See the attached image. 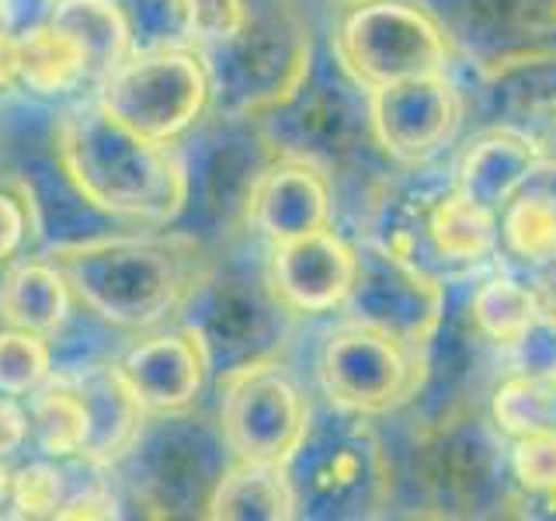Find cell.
<instances>
[{"label":"cell","instance_id":"cell-1","mask_svg":"<svg viewBox=\"0 0 556 521\" xmlns=\"http://www.w3.org/2000/svg\"><path fill=\"white\" fill-rule=\"evenodd\" d=\"M66 275L74 300L118 330H153L181 313L208 271L195 233H101L60 243L49 254Z\"/></svg>","mask_w":556,"mask_h":521},{"label":"cell","instance_id":"cell-2","mask_svg":"<svg viewBox=\"0 0 556 521\" xmlns=\"http://www.w3.org/2000/svg\"><path fill=\"white\" fill-rule=\"evenodd\" d=\"M52 153L80 195L122 223L170 226L185 213V167L174 143L118 122L104 104L77 101L52 122Z\"/></svg>","mask_w":556,"mask_h":521},{"label":"cell","instance_id":"cell-3","mask_svg":"<svg viewBox=\"0 0 556 521\" xmlns=\"http://www.w3.org/2000/svg\"><path fill=\"white\" fill-rule=\"evenodd\" d=\"M233 462L219 421L195 410L147 414L136 442L112 469L129 500L153 518H205L208 500Z\"/></svg>","mask_w":556,"mask_h":521},{"label":"cell","instance_id":"cell-4","mask_svg":"<svg viewBox=\"0 0 556 521\" xmlns=\"http://www.w3.org/2000/svg\"><path fill=\"white\" fill-rule=\"evenodd\" d=\"M286 473L295 494V518L309 521L376 518L393 491L387 448L369 417L338 407L309 421Z\"/></svg>","mask_w":556,"mask_h":521},{"label":"cell","instance_id":"cell-5","mask_svg":"<svg viewBox=\"0 0 556 521\" xmlns=\"http://www.w3.org/2000/svg\"><path fill=\"white\" fill-rule=\"evenodd\" d=\"M213 87V109L265 115L282 104L309 74L313 35L306 17L286 0H251L248 25L233 39L199 49Z\"/></svg>","mask_w":556,"mask_h":521},{"label":"cell","instance_id":"cell-6","mask_svg":"<svg viewBox=\"0 0 556 521\" xmlns=\"http://www.w3.org/2000/svg\"><path fill=\"white\" fill-rule=\"evenodd\" d=\"M292 309L278 300L268 271L251 265H208L191 289L178 320L202 344L216 379L278 361L289 338Z\"/></svg>","mask_w":556,"mask_h":521},{"label":"cell","instance_id":"cell-7","mask_svg":"<svg viewBox=\"0 0 556 521\" xmlns=\"http://www.w3.org/2000/svg\"><path fill=\"white\" fill-rule=\"evenodd\" d=\"M257 118L265 122L278 153L300 156L327 174L358 167L379 150L372 132V91L341 63L338 52L313 60L306 80Z\"/></svg>","mask_w":556,"mask_h":521},{"label":"cell","instance_id":"cell-8","mask_svg":"<svg viewBox=\"0 0 556 521\" xmlns=\"http://www.w3.org/2000/svg\"><path fill=\"white\" fill-rule=\"evenodd\" d=\"M185 167V216L205 230L233 233L248 226L251 199L265 170L278 161V147L257 115L208 109L178 143Z\"/></svg>","mask_w":556,"mask_h":521},{"label":"cell","instance_id":"cell-9","mask_svg":"<svg viewBox=\"0 0 556 521\" xmlns=\"http://www.w3.org/2000/svg\"><path fill=\"white\" fill-rule=\"evenodd\" d=\"M494 421L452 410L414 445L417 486L442 514H491L508 500V456Z\"/></svg>","mask_w":556,"mask_h":521},{"label":"cell","instance_id":"cell-10","mask_svg":"<svg viewBox=\"0 0 556 521\" xmlns=\"http://www.w3.org/2000/svg\"><path fill=\"white\" fill-rule=\"evenodd\" d=\"M98 101L129 129L161 143L178 139L213 109V87L199 49L132 52L98 84Z\"/></svg>","mask_w":556,"mask_h":521},{"label":"cell","instance_id":"cell-11","mask_svg":"<svg viewBox=\"0 0 556 521\" xmlns=\"http://www.w3.org/2000/svg\"><path fill=\"white\" fill-rule=\"evenodd\" d=\"M334 52L369 87L445 74L448 35L425 4L414 0H358L341 17Z\"/></svg>","mask_w":556,"mask_h":521},{"label":"cell","instance_id":"cell-12","mask_svg":"<svg viewBox=\"0 0 556 521\" xmlns=\"http://www.w3.org/2000/svg\"><path fill=\"white\" fill-rule=\"evenodd\" d=\"M317 379L330 407L379 417L417 396L428 379V355L425 347L396 341L382 330L348 323L327 334Z\"/></svg>","mask_w":556,"mask_h":521},{"label":"cell","instance_id":"cell-13","mask_svg":"<svg viewBox=\"0 0 556 521\" xmlns=\"http://www.w3.org/2000/svg\"><path fill=\"white\" fill-rule=\"evenodd\" d=\"M219 428L233 459L286 466L313 421L309 399L282 365L265 361L216 379Z\"/></svg>","mask_w":556,"mask_h":521},{"label":"cell","instance_id":"cell-14","mask_svg":"<svg viewBox=\"0 0 556 521\" xmlns=\"http://www.w3.org/2000/svg\"><path fill=\"white\" fill-rule=\"evenodd\" d=\"M355 282L344 309L352 323L382 330L396 341L428 347L445 317V282L414 260L365 237L355 243Z\"/></svg>","mask_w":556,"mask_h":521},{"label":"cell","instance_id":"cell-15","mask_svg":"<svg viewBox=\"0 0 556 521\" xmlns=\"http://www.w3.org/2000/svg\"><path fill=\"white\" fill-rule=\"evenodd\" d=\"M463 101L445 74L410 77L372 87V132L382 156L400 164H425L452 143Z\"/></svg>","mask_w":556,"mask_h":521},{"label":"cell","instance_id":"cell-16","mask_svg":"<svg viewBox=\"0 0 556 521\" xmlns=\"http://www.w3.org/2000/svg\"><path fill=\"white\" fill-rule=\"evenodd\" d=\"M480 101L497 129L529 136L546 156L556 143V46L480 63Z\"/></svg>","mask_w":556,"mask_h":521},{"label":"cell","instance_id":"cell-17","mask_svg":"<svg viewBox=\"0 0 556 521\" xmlns=\"http://www.w3.org/2000/svg\"><path fill=\"white\" fill-rule=\"evenodd\" d=\"M355 243H348L334 226H324L306 237L275 243L268 278L292 313L317 317L344 306L355 282Z\"/></svg>","mask_w":556,"mask_h":521},{"label":"cell","instance_id":"cell-18","mask_svg":"<svg viewBox=\"0 0 556 521\" xmlns=\"http://www.w3.org/2000/svg\"><path fill=\"white\" fill-rule=\"evenodd\" d=\"M115 365L150 414L188 410L213 376L202 344L181 323L167 330L153 327L147 338L122 347Z\"/></svg>","mask_w":556,"mask_h":521},{"label":"cell","instance_id":"cell-19","mask_svg":"<svg viewBox=\"0 0 556 521\" xmlns=\"http://www.w3.org/2000/svg\"><path fill=\"white\" fill-rule=\"evenodd\" d=\"M448 39L463 42L477 63L508 52L549 46L556 35V0H421Z\"/></svg>","mask_w":556,"mask_h":521},{"label":"cell","instance_id":"cell-20","mask_svg":"<svg viewBox=\"0 0 556 521\" xmlns=\"http://www.w3.org/2000/svg\"><path fill=\"white\" fill-rule=\"evenodd\" d=\"M334 223V191L330 174L300 156L278 153V161L265 170L251 199L248 226L265 237L271 247Z\"/></svg>","mask_w":556,"mask_h":521},{"label":"cell","instance_id":"cell-21","mask_svg":"<svg viewBox=\"0 0 556 521\" xmlns=\"http://www.w3.org/2000/svg\"><path fill=\"white\" fill-rule=\"evenodd\" d=\"M70 382L77 386L87 410V442L77 459L112 469L136 442L150 410L139 404V396L132 393V386L118 372L115 361L91 365V369H84Z\"/></svg>","mask_w":556,"mask_h":521},{"label":"cell","instance_id":"cell-22","mask_svg":"<svg viewBox=\"0 0 556 521\" xmlns=\"http://www.w3.org/2000/svg\"><path fill=\"white\" fill-rule=\"evenodd\" d=\"M539 167H543V153L529 136L494 126L466 147L456 170V188L473 205L501 216V208L535 178Z\"/></svg>","mask_w":556,"mask_h":521},{"label":"cell","instance_id":"cell-23","mask_svg":"<svg viewBox=\"0 0 556 521\" xmlns=\"http://www.w3.org/2000/svg\"><path fill=\"white\" fill-rule=\"evenodd\" d=\"M74 289L52 257L14 260L0 275V320L31 334H52L74 309Z\"/></svg>","mask_w":556,"mask_h":521},{"label":"cell","instance_id":"cell-24","mask_svg":"<svg viewBox=\"0 0 556 521\" xmlns=\"http://www.w3.org/2000/svg\"><path fill=\"white\" fill-rule=\"evenodd\" d=\"M205 518L216 521H289L295 518V494L286 466L233 459L208 500Z\"/></svg>","mask_w":556,"mask_h":521},{"label":"cell","instance_id":"cell-25","mask_svg":"<svg viewBox=\"0 0 556 521\" xmlns=\"http://www.w3.org/2000/svg\"><path fill=\"white\" fill-rule=\"evenodd\" d=\"M52 28L84 52L87 80L101 84L132 56V35L118 0H60Z\"/></svg>","mask_w":556,"mask_h":521},{"label":"cell","instance_id":"cell-26","mask_svg":"<svg viewBox=\"0 0 556 521\" xmlns=\"http://www.w3.org/2000/svg\"><path fill=\"white\" fill-rule=\"evenodd\" d=\"M28 442L46 459H77L87 442V410L70 379L52 376L28 396Z\"/></svg>","mask_w":556,"mask_h":521},{"label":"cell","instance_id":"cell-27","mask_svg":"<svg viewBox=\"0 0 556 521\" xmlns=\"http://www.w3.org/2000/svg\"><path fill=\"white\" fill-rule=\"evenodd\" d=\"M87 80L84 52L60 28H39L17 39V87L35 98H63L80 91Z\"/></svg>","mask_w":556,"mask_h":521},{"label":"cell","instance_id":"cell-28","mask_svg":"<svg viewBox=\"0 0 556 521\" xmlns=\"http://www.w3.org/2000/svg\"><path fill=\"white\" fill-rule=\"evenodd\" d=\"M501 243L529 268L556 260V191L532 181L521 188L501 208Z\"/></svg>","mask_w":556,"mask_h":521},{"label":"cell","instance_id":"cell-29","mask_svg":"<svg viewBox=\"0 0 556 521\" xmlns=\"http://www.w3.org/2000/svg\"><path fill=\"white\" fill-rule=\"evenodd\" d=\"M539 309H543L539 292L508 275L486 278L466 300V317L477 327V334L501 347H508L535 320Z\"/></svg>","mask_w":556,"mask_h":521},{"label":"cell","instance_id":"cell-30","mask_svg":"<svg viewBox=\"0 0 556 521\" xmlns=\"http://www.w3.org/2000/svg\"><path fill=\"white\" fill-rule=\"evenodd\" d=\"M115 323L101 320L98 313L74 303L70 317L49 334V355H52V376L74 379L84 369L101 361H115Z\"/></svg>","mask_w":556,"mask_h":521},{"label":"cell","instance_id":"cell-31","mask_svg":"<svg viewBox=\"0 0 556 521\" xmlns=\"http://www.w3.org/2000/svg\"><path fill=\"white\" fill-rule=\"evenodd\" d=\"M491 421L508 439L556 431V379L515 372L491 396Z\"/></svg>","mask_w":556,"mask_h":521},{"label":"cell","instance_id":"cell-32","mask_svg":"<svg viewBox=\"0 0 556 521\" xmlns=\"http://www.w3.org/2000/svg\"><path fill=\"white\" fill-rule=\"evenodd\" d=\"M52 379L49 338L31 334L22 327L0 330V393L14 399H28Z\"/></svg>","mask_w":556,"mask_h":521},{"label":"cell","instance_id":"cell-33","mask_svg":"<svg viewBox=\"0 0 556 521\" xmlns=\"http://www.w3.org/2000/svg\"><path fill=\"white\" fill-rule=\"evenodd\" d=\"M66 497V469L56 459H35L11 469V480L0 497V508L14 518H56Z\"/></svg>","mask_w":556,"mask_h":521},{"label":"cell","instance_id":"cell-34","mask_svg":"<svg viewBox=\"0 0 556 521\" xmlns=\"http://www.w3.org/2000/svg\"><path fill=\"white\" fill-rule=\"evenodd\" d=\"M126 11L132 52L191 46L188 0H118Z\"/></svg>","mask_w":556,"mask_h":521},{"label":"cell","instance_id":"cell-35","mask_svg":"<svg viewBox=\"0 0 556 521\" xmlns=\"http://www.w3.org/2000/svg\"><path fill=\"white\" fill-rule=\"evenodd\" d=\"M511 483L529 497L556 494V431L521 434L508 456Z\"/></svg>","mask_w":556,"mask_h":521},{"label":"cell","instance_id":"cell-36","mask_svg":"<svg viewBox=\"0 0 556 521\" xmlns=\"http://www.w3.org/2000/svg\"><path fill=\"white\" fill-rule=\"evenodd\" d=\"M251 0H188V25H191V49H208L248 25Z\"/></svg>","mask_w":556,"mask_h":521},{"label":"cell","instance_id":"cell-37","mask_svg":"<svg viewBox=\"0 0 556 521\" xmlns=\"http://www.w3.org/2000/svg\"><path fill=\"white\" fill-rule=\"evenodd\" d=\"M508 355L515 372L556 379V313L539 309L535 320L508 344Z\"/></svg>","mask_w":556,"mask_h":521},{"label":"cell","instance_id":"cell-38","mask_svg":"<svg viewBox=\"0 0 556 521\" xmlns=\"http://www.w3.org/2000/svg\"><path fill=\"white\" fill-rule=\"evenodd\" d=\"M28 240H35V226L22 191L0 188V265L22 254Z\"/></svg>","mask_w":556,"mask_h":521},{"label":"cell","instance_id":"cell-39","mask_svg":"<svg viewBox=\"0 0 556 521\" xmlns=\"http://www.w3.org/2000/svg\"><path fill=\"white\" fill-rule=\"evenodd\" d=\"M25 442H28V410L17 407L14 396L0 393V497H4L14 459L25 448Z\"/></svg>","mask_w":556,"mask_h":521},{"label":"cell","instance_id":"cell-40","mask_svg":"<svg viewBox=\"0 0 556 521\" xmlns=\"http://www.w3.org/2000/svg\"><path fill=\"white\" fill-rule=\"evenodd\" d=\"M60 0H0V31L11 39H25V35L52 25Z\"/></svg>","mask_w":556,"mask_h":521},{"label":"cell","instance_id":"cell-41","mask_svg":"<svg viewBox=\"0 0 556 521\" xmlns=\"http://www.w3.org/2000/svg\"><path fill=\"white\" fill-rule=\"evenodd\" d=\"M17 87V39L0 31V94H11Z\"/></svg>","mask_w":556,"mask_h":521},{"label":"cell","instance_id":"cell-42","mask_svg":"<svg viewBox=\"0 0 556 521\" xmlns=\"http://www.w3.org/2000/svg\"><path fill=\"white\" fill-rule=\"evenodd\" d=\"M539 271V303H543V309L556 313V260H549V265L535 268Z\"/></svg>","mask_w":556,"mask_h":521},{"label":"cell","instance_id":"cell-43","mask_svg":"<svg viewBox=\"0 0 556 521\" xmlns=\"http://www.w3.org/2000/svg\"><path fill=\"white\" fill-rule=\"evenodd\" d=\"M344 4H358V0H344Z\"/></svg>","mask_w":556,"mask_h":521}]
</instances>
